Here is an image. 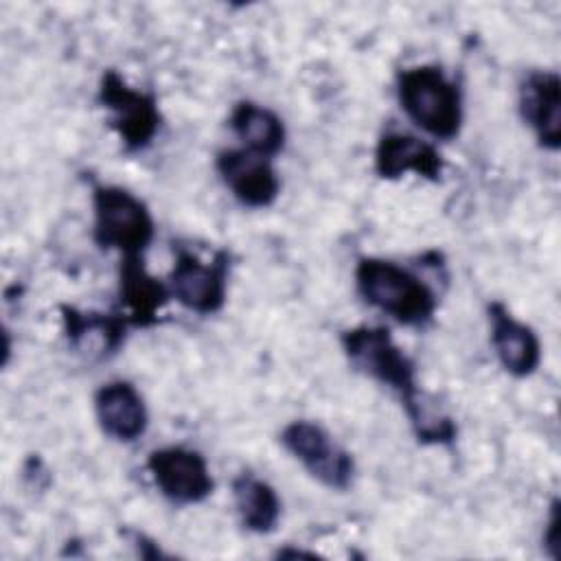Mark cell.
<instances>
[{"label":"cell","instance_id":"6da1fadb","mask_svg":"<svg viewBox=\"0 0 561 561\" xmlns=\"http://www.w3.org/2000/svg\"><path fill=\"white\" fill-rule=\"evenodd\" d=\"M359 296L405 327H425L438 307L436 291L410 270L379 256H362L355 265Z\"/></svg>","mask_w":561,"mask_h":561},{"label":"cell","instance_id":"7a4b0ae2","mask_svg":"<svg viewBox=\"0 0 561 561\" xmlns=\"http://www.w3.org/2000/svg\"><path fill=\"white\" fill-rule=\"evenodd\" d=\"M397 99L408 118L432 138L451 140L460 134L462 94L438 66L401 70L397 77Z\"/></svg>","mask_w":561,"mask_h":561},{"label":"cell","instance_id":"3957f363","mask_svg":"<svg viewBox=\"0 0 561 561\" xmlns=\"http://www.w3.org/2000/svg\"><path fill=\"white\" fill-rule=\"evenodd\" d=\"M340 344L351 366L381 386H388L401 399L403 410L421 399L423 392L419 390L416 366L386 327L359 324L346 329L340 335Z\"/></svg>","mask_w":561,"mask_h":561},{"label":"cell","instance_id":"277c9868","mask_svg":"<svg viewBox=\"0 0 561 561\" xmlns=\"http://www.w3.org/2000/svg\"><path fill=\"white\" fill-rule=\"evenodd\" d=\"M92 234L99 248L116 250L123 259L145 254L156 224L140 197L116 184H96L92 188Z\"/></svg>","mask_w":561,"mask_h":561},{"label":"cell","instance_id":"5b68a950","mask_svg":"<svg viewBox=\"0 0 561 561\" xmlns=\"http://www.w3.org/2000/svg\"><path fill=\"white\" fill-rule=\"evenodd\" d=\"M99 103L110 114V125L127 151L147 149L162 127L153 94L131 88L116 70H105L99 83Z\"/></svg>","mask_w":561,"mask_h":561},{"label":"cell","instance_id":"8992f818","mask_svg":"<svg viewBox=\"0 0 561 561\" xmlns=\"http://www.w3.org/2000/svg\"><path fill=\"white\" fill-rule=\"evenodd\" d=\"M280 443L327 489L346 491L351 486L355 460L320 423L291 421L283 427Z\"/></svg>","mask_w":561,"mask_h":561},{"label":"cell","instance_id":"52a82bcc","mask_svg":"<svg viewBox=\"0 0 561 561\" xmlns=\"http://www.w3.org/2000/svg\"><path fill=\"white\" fill-rule=\"evenodd\" d=\"M230 254L219 250L210 261H202L188 250H178L169 274L171 296L186 309L210 316L219 311L228 296Z\"/></svg>","mask_w":561,"mask_h":561},{"label":"cell","instance_id":"ba28073f","mask_svg":"<svg viewBox=\"0 0 561 561\" xmlns=\"http://www.w3.org/2000/svg\"><path fill=\"white\" fill-rule=\"evenodd\" d=\"M147 469L158 491L173 504H199L215 489L206 458L188 447L153 449Z\"/></svg>","mask_w":561,"mask_h":561},{"label":"cell","instance_id":"9c48e42d","mask_svg":"<svg viewBox=\"0 0 561 561\" xmlns=\"http://www.w3.org/2000/svg\"><path fill=\"white\" fill-rule=\"evenodd\" d=\"M215 169L232 193L248 208H267L280 193V180L272 158L248 149H221L215 158Z\"/></svg>","mask_w":561,"mask_h":561},{"label":"cell","instance_id":"30bf717a","mask_svg":"<svg viewBox=\"0 0 561 561\" xmlns=\"http://www.w3.org/2000/svg\"><path fill=\"white\" fill-rule=\"evenodd\" d=\"M519 114L537 142L557 151L561 147V79L552 70H530L519 83Z\"/></svg>","mask_w":561,"mask_h":561},{"label":"cell","instance_id":"8fae6325","mask_svg":"<svg viewBox=\"0 0 561 561\" xmlns=\"http://www.w3.org/2000/svg\"><path fill=\"white\" fill-rule=\"evenodd\" d=\"M486 316L491 344L502 368L513 377H530L541 362V342L533 327L517 320L500 300L489 302Z\"/></svg>","mask_w":561,"mask_h":561},{"label":"cell","instance_id":"7c38bea8","mask_svg":"<svg viewBox=\"0 0 561 561\" xmlns=\"http://www.w3.org/2000/svg\"><path fill=\"white\" fill-rule=\"evenodd\" d=\"M445 169V160L440 151L405 131H386L375 149V171L383 180H399L405 173H416L425 180H440Z\"/></svg>","mask_w":561,"mask_h":561},{"label":"cell","instance_id":"4fadbf2b","mask_svg":"<svg viewBox=\"0 0 561 561\" xmlns=\"http://www.w3.org/2000/svg\"><path fill=\"white\" fill-rule=\"evenodd\" d=\"M64 335L70 348L90 359L112 357L125 342L129 320L118 313L83 311L72 305H61Z\"/></svg>","mask_w":561,"mask_h":561},{"label":"cell","instance_id":"5bb4252c","mask_svg":"<svg viewBox=\"0 0 561 561\" xmlns=\"http://www.w3.org/2000/svg\"><path fill=\"white\" fill-rule=\"evenodd\" d=\"M94 414L103 434L118 443H134L149 425L142 394L125 379L107 381L96 390Z\"/></svg>","mask_w":561,"mask_h":561},{"label":"cell","instance_id":"9a60e30c","mask_svg":"<svg viewBox=\"0 0 561 561\" xmlns=\"http://www.w3.org/2000/svg\"><path fill=\"white\" fill-rule=\"evenodd\" d=\"M118 296L129 324L151 327L158 322V313L171 298V291L169 285L145 267L142 256H127L121 261Z\"/></svg>","mask_w":561,"mask_h":561},{"label":"cell","instance_id":"2e32d148","mask_svg":"<svg viewBox=\"0 0 561 561\" xmlns=\"http://www.w3.org/2000/svg\"><path fill=\"white\" fill-rule=\"evenodd\" d=\"M228 125L248 151L272 158L285 147L287 131L283 118L259 103L239 101L230 112Z\"/></svg>","mask_w":561,"mask_h":561},{"label":"cell","instance_id":"e0dca14e","mask_svg":"<svg viewBox=\"0 0 561 561\" xmlns=\"http://www.w3.org/2000/svg\"><path fill=\"white\" fill-rule=\"evenodd\" d=\"M232 500L245 530L267 535L276 528L280 519V497L267 480L250 471L239 473L232 480Z\"/></svg>","mask_w":561,"mask_h":561},{"label":"cell","instance_id":"ac0fdd59","mask_svg":"<svg viewBox=\"0 0 561 561\" xmlns=\"http://www.w3.org/2000/svg\"><path fill=\"white\" fill-rule=\"evenodd\" d=\"M543 546L552 559L561 557V517H559V500H552L550 515L543 530Z\"/></svg>","mask_w":561,"mask_h":561}]
</instances>
